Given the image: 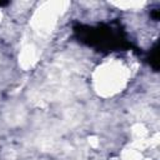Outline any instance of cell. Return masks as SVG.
Listing matches in <instances>:
<instances>
[{
    "mask_svg": "<svg viewBox=\"0 0 160 160\" xmlns=\"http://www.w3.org/2000/svg\"><path fill=\"white\" fill-rule=\"evenodd\" d=\"M76 39L98 51L112 52L131 49V41L119 21L99 22L94 25L76 24L74 26Z\"/></svg>",
    "mask_w": 160,
    "mask_h": 160,
    "instance_id": "6da1fadb",
    "label": "cell"
},
{
    "mask_svg": "<svg viewBox=\"0 0 160 160\" xmlns=\"http://www.w3.org/2000/svg\"><path fill=\"white\" fill-rule=\"evenodd\" d=\"M146 60L149 61L150 66H151L155 71H158V69H159V42H158V41L151 46L150 51L148 52Z\"/></svg>",
    "mask_w": 160,
    "mask_h": 160,
    "instance_id": "7a4b0ae2",
    "label": "cell"
},
{
    "mask_svg": "<svg viewBox=\"0 0 160 160\" xmlns=\"http://www.w3.org/2000/svg\"><path fill=\"white\" fill-rule=\"evenodd\" d=\"M159 14H160V10H159V6L154 8L151 11H150V16L152 18L154 21H158L159 20Z\"/></svg>",
    "mask_w": 160,
    "mask_h": 160,
    "instance_id": "3957f363",
    "label": "cell"
},
{
    "mask_svg": "<svg viewBox=\"0 0 160 160\" xmlns=\"http://www.w3.org/2000/svg\"><path fill=\"white\" fill-rule=\"evenodd\" d=\"M8 4H9V1H0V6H5Z\"/></svg>",
    "mask_w": 160,
    "mask_h": 160,
    "instance_id": "277c9868",
    "label": "cell"
}]
</instances>
